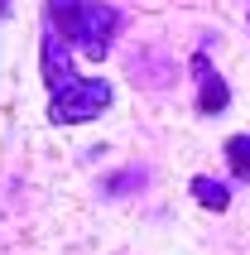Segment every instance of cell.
<instances>
[{
  "label": "cell",
  "instance_id": "cell-5",
  "mask_svg": "<svg viewBox=\"0 0 250 255\" xmlns=\"http://www.w3.org/2000/svg\"><path fill=\"white\" fill-rule=\"evenodd\" d=\"M188 193H193V198L202 202L207 212H226V207H231V188H226V183H217V178H202V173H197L193 183H188Z\"/></svg>",
  "mask_w": 250,
  "mask_h": 255
},
{
  "label": "cell",
  "instance_id": "cell-7",
  "mask_svg": "<svg viewBox=\"0 0 250 255\" xmlns=\"http://www.w3.org/2000/svg\"><path fill=\"white\" fill-rule=\"evenodd\" d=\"M10 5H14V0H0V14H10Z\"/></svg>",
  "mask_w": 250,
  "mask_h": 255
},
{
  "label": "cell",
  "instance_id": "cell-2",
  "mask_svg": "<svg viewBox=\"0 0 250 255\" xmlns=\"http://www.w3.org/2000/svg\"><path fill=\"white\" fill-rule=\"evenodd\" d=\"M116 101V87L106 77H72L68 87H58L48 101V121L53 126H77V121H97Z\"/></svg>",
  "mask_w": 250,
  "mask_h": 255
},
{
  "label": "cell",
  "instance_id": "cell-3",
  "mask_svg": "<svg viewBox=\"0 0 250 255\" xmlns=\"http://www.w3.org/2000/svg\"><path fill=\"white\" fill-rule=\"evenodd\" d=\"M193 77H197V111L202 116H222L231 106V87L217 68H212L207 53H193Z\"/></svg>",
  "mask_w": 250,
  "mask_h": 255
},
{
  "label": "cell",
  "instance_id": "cell-1",
  "mask_svg": "<svg viewBox=\"0 0 250 255\" xmlns=\"http://www.w3.org/2000/svg\"><path fill=\"white\" fill-rule=\"evenodd\" d=\"M48 24L68 43H77L87 58H106L125 14L116 5H101V0H48Z\"/></svg>",
  "mask_w": 250,
  "mask_h": 255
},
{
  "label": "cell",
  "instance_id": "cell-4",
  "mask_svg": "<svg viewBox=\"0 0 250 255\" xmlns=\"http://www.w3.org/2000/svg\"><path fill=\"white\" fill-rule=\"evenodd\" d=\"M39 63H43V82H48V92L68 87L72 77H77V63L68 58V43H63V34H58L53 24L43 29V48H39Z\"/></svg>",
  "mask_w": 250,
  "mask_h": 255
},
{
  "label": "cell",
  "instance_id": "cell-6",
  "mask_svg": "<svg viewBox=\"0 0 250 255\" xmlns=\"http://www.w3.org/2000/svg\"><path fill=\"white\" fill-rule=\"evenodd\" d=\"M226 164L241 183H250V135H231L226 140Z\"/></svg>",
  "mask_w": 250,
  "mask_h": 255
}]
</instances>
